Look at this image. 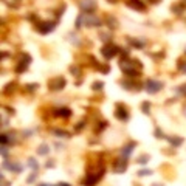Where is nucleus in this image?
Returning <instances> with one entry per match:
<instances>
[{"label": "nucleus", "mask_w": 186, "mask_h": 186, "mask_svg": "<svg viewBox=\"0 0 186 186\" xmlns=\"http://www.w3.org/2000/svg\"><path fill=\"white\" fill-rule=\"evenodd\" d=\"M160 87H161L160 82H154V81H149V82H147V90H149L150 93L158 92V90H160Z\"/></svg>", "instance_id": "1"}, {"label": "nucleus", "mask_w": 186, "mask_h": 186, "mask_svg": "<svg viewBox=\"0 0 186 186\" xmlns=\"http://www.w3.org/2000/svg\"><path fill=\"white\" fill-rule=\"evenodd\" d=\"M130 5H132L133 8H138V9H143V8H144V5L140 3V2H130Z\"/></svg>", "instance_id": "2"}, {"label": "nucleus", "mask_w": 186, "mask_h": 186, "mask_svg": "<svg viewBox=\"0 0 186 186\" xmlns=\"http://www.w3.org/2000/svg\"><path fill=\"white\" fill-rule=\"evenodd\" d=\"M183 70H185V71H186V67H185V68H183Z\"/></svg>", "instance_id": "4"}, {"label": "nucleus", "mask_w": 186, "mask_h": 186, "mask_svg": "<svg viewBox=\"0 0 186 186\" xmlns=\"http://www.w3.org/2000/svg\"><path fill=\"white\" fill-rule=\"evenodd\" d=\"M45 152H47V147L42 146V147H40V154H45Z\"/></svg>", "instance_id": "3"}]
</instances>
